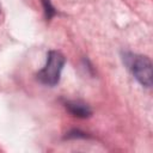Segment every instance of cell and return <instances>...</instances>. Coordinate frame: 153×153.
Returning a JSON list of instances; mask_svg holds the SVG:
<instances>
[{"mask_svg": "<svg viewBox=\"0 0 153 153\" xmlns=\"http://www.w3.org/2000/svg\"><path fill=\"white\" fill-rule=\"evenodd\" d=\"M41 2H42V6H43V10H44L45 19L50 20L56 14V10L54 8V6H53L50 0H41Z\"/></svg>", "mask_w": 153, "mask_h": 153, "instance_id": "obj_4", "label": "cell"}, {"mask_svg": "<svg viewBox=\"0 0 153 153\" xmlns=\"http://www.w3.org/2000/svg\"><path fill=\"white\" fill-rule=\"evenodd\" d=\"M123 62L142 86H152V62L147 56L124 53Z\"/></svg>", "mask_w": 153, "mask_h": 153, "instance_id": "obj_1", "label": "cell"}, {"mask_svg": "<svg viewBox=\"0 0 153 153\" xmlns=\"http://www.w3.org/2000/svg\"><path fill=\"white\" fill-rule=\"evenodd\" d=\"M65 106L73 116L79 117V118H86V117H90L92 115L91 108L87 104L78 102V100L76 102L75 100H68L65 103Z\"/></svg>", "mask_w": 153, "mask_h": 153, "instance_id": "obj_3", "label": "cell"}, {"mask_svg": "<svg viewBox=\"0 0 153 153\" xmlns=\"http://www.w3.org/2000/svg\"><path fill=\"white\" fill-rule=\"evenodd\" d=\"M0 12H1V7H0Z\"/></svg>", "mask_w": 153, "mask_h": 153, "instance_id": "obj_5", "label": "cell"}, {"mask_svg": "<svg viewBox=\"0 0 153 153\" xmlns=\"http://www.w3.org/2000/svg\"><path fill=\"white\" fill-rule=\"evenodd\" d=\"M65 62L66 59L60 51L50 50L47 55L44 67L37 73V79L39 80V82L47 86H55L56 84H59Z\"/></svg>", "mask_w": 153, "mask_h": 153, "instance_id": "obj_2", "label": "cell"}]
</instances>
